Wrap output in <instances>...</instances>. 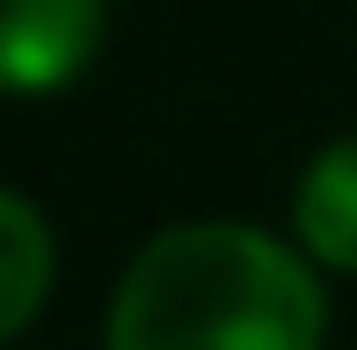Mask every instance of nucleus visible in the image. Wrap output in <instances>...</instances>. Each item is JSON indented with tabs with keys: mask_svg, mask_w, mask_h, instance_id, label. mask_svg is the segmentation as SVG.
<instances>
[{
	"mask_svg": "<svg viewBox=\"0 0 357 350\" xmlns=\"http://www.w3.org/2000/svg\"><path fill=\"white\" fill-rule=\"evenodd\" d=\"M321 277L241 219L153 234L109 299V350H321Z\"/></svg>",
	"mask_w": 357,
	"mask_h": 350,
	"instance_id": "f257e3e1",
	"label": "nucleus"
},
{
	"mask_svg": "<svg viewBox=\"0 0 357 350\" xmlns=\"http://www.w3.org/2000/svg\"><path fill=\"white\" fill-rule=\"evenodd\" d=\"M109 0H0V88H59L102 44Z\"/></svg>",
	"mask_w": 357,
	"mask_h": 350,
	"instance_id": "f03ea898",
	"label": "nucleus"
},
{
	"mask_svg": "<svg viewBox=\"0 0 357 350\" xmlns=\"http://www.w3.org/2000/svg\"><path fill=\"white\" fill-rule=\"evenodd\" d=\"M291 227L328 270H357V139H335L306 161L291 190Z\"/></svg>",
	"mask_w": 357,
	"mask_h": 350,
	"instance_id": "7ed1b4c3",
	"label": "nucleus"
},
{
	"mask_svg": "<svg viewBox=\"0 0 357 350\" xmlns=\"http://www.w3.org/2000/svg\"><path fill=\"white\" fill-rule=\"evenodd\" d=\"M52 227H44V212L22 197V190L0 183V343L22 336L29 314L44 307V292H52Z\"/></svg>",
	"mask_w": 357,
	"mask_h": 350,
	"instance_id": "20e7f679",
	"label": "nucleus"
}]
</instances>
